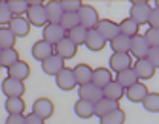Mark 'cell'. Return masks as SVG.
I'll use <instances>...</instances> for the list:
<instances>
[{
  "instance_id": "cell-1",
  "label": "cell",
  "mask_w": 159,
  "mask_h": 124,
  "mask_svg": "<svg viewBox=\"0 0 159 124\" xmlns=\"http://www.w3.org/2000/svg\"><path fill=\"white\" fill-rule=\"evenodd\" d=\"M78 19H80V27H84L85 30H93L98 23V13L93 6L82 4V8L78 10Z\"/></svg>"
},
{
  "instance_id": "cell-2",
  "label": "cell",
  "mask_w": 159,
  "mask_h": 124,
  "mask_svg": "<svg viewBox=\"0 0 159 124\" xmlns=\"http://www.w3.org/2000/svg\"><path fill=\"white\" fill-rule=\"evenodd\" d=\"M152 13V6L144 0H134L131 2V19L138 25H148V19Z\"/></svg>"
},
{
  "instance_id": "cell-3",
  "label": "cell",
  "mask_w": 159,
  "mask_h": 124,
  "mask_svg": "<svg viewBox=\"0 0 159 124\" xmlns=\"http://www.w3.org/2000/svg\"><path fill=\"white\" fill-rule=\"evenodd\" d=\"M27 21L30 23V27H40L44 28L48 25V15H46V6H29L27 10Z\"/></svg>"
},
{
  "instance_id": "cell-4",
  "label": "cell",
  "mask_w": 159,
  "mask_h": 124,
  "mask_svg": "<svg viewBox=\"0 0 159 124\" xmlns=\"http://www.w3.org/2000/svg\"><path fill=\"white\" fill-rule=\"evenodd\" d=\"M95 30L101 34L106 41H112L114 38L119 36V27H117V23H114V21H110V19H98Z\"/></svg>"
},
{
  "instance_id": "cell-5",
  "label": "cell",
  "mask_w": 159,
  "mask_h": 124,
  "mask_svg": "<svg viewBox=\"0 0 159 124\" xmlns=\"http://www.w3.org/2000/svg\"><path fill=\"white\" fill-rule=\"evenodd\" d=\"M2 92L6 98H21L25 94V85H23V81L6 77L2 81Z\"/></svg>"
},
{
  "instance_id": "cell-6",
  "label": "cell",
  "mask_w": 159,
  "mask_h": 124,
  "mask_svg": "<svg viewBox=\"0 0 159 124\" xmlns=\"http://www.w3.org/2000/svg\"><path fill=\"white\" fill-rule=\"evenodd\" d=\"M55 83H57V87L61 90H74L78 87V83L74 79V72L70 68H63L61 72H59L55 75Z\"/></svg>"
},
{
  "instance_id": "cell-7",
  "label": "cell",
  "mask_w": 159,
  "mask_h": 124,
  "mask_svg": "<svg viewBox=\"0 0 159 124\" xmlns=\"http://www.w3.org/2000/svg\"><path fill=\"white\" fill-rule=\"evenodd\" d=\"M63 38H66V32L61 28V25H51V23H48L46 27H44V41H48L49 45H57L59 41H61Z\"/></svg>"
},
{
  "instance_id": "cell-8",
  "label": "cell",
  "mask_w": 159,
  "mask_h": 124,
  "mask_svg": "<svg viewBox=\"0 0 159 124\" xmlns=\"http://www.w3.org/2000/svg\"><path fill=\"white\" fill-rule=\"evenodd\" d=\"M148 51H150V45H148V41L144 39L142 34H136L134 38H131V51L133 56L136 60H140V58H146L148 56Z\"/></svg>"
},
{
  "instance_id": "cell-9",
  "label": "cell",
  "mask_w": 159,
  "mask_h": 124,
  "mask_svg": "<svg viewBox=\"0 0 159 124\" xmlns=\"http://www.w3.org/2000/svg\"><path fill=\"white\" fill-rule=\"evenodd\" d=\"M53 111H55L53 101L48 100V98H38V100L32 103V113H34L36 117H40L42 120L49 118V117L53 115Z\"/></svg>"
},
{
  "instance_id": "cell-10",
  "label": "cell",
  "mask_w": 159,
  "mask_h": 124,
  "mask_svg": "<svg viewBox=\"0 0 159 124\" xmlns=\"http://www.w3.org/2000/svg\"><path fill=\"white\" fill-rule=\"evenodd\" d=\"M78 96H80V100H85V101L97 103L98 100L102 98V90L98 89V87H95L93 83H87V85L78 87Z\"/></svg>"
},
{
  "instance_id": "cell-11",
  "label": "cell",
  "mask_w": 159,
  "mask_h": 124,
  "mask_svg": "<svg viewBox=\"0 0 159 124\" xmlns=\"http://www.w3.org/2000/svg\"><path fill=\"white\" fill-rule=\"evenodd\" d=\"M53 53H55L57 56H61L63 60H68V58H74V56H76L78 47L72 43L68 38H63V39H61V41H59V43L53 47Z\"/></svg>"
},
{
  "instance_id": "cell-12",
  "label": "cell",
  "mask_w": 159,
  "mask_h": 124,
  "mask_svg": "<svg viewBox=\"0 0 159 124\" xmlns=\"http://www.w3.org/2000/svg\"><path fill=\"white\" fill-rule=\"evenodd\" d=\"M131 64H133V58H131L129 53H114V55L110 56V68H112L116 73H119V72L131 68Z\"/></svg>"
},
{
  "instance_id": "cell-13",
  "label": "cell",
  "mask_w": 159,
  "mask_h": 124,
  "mask_svg": "<svg viewBox=\"0 0 159 124\" xmlns=\"http://www.w3.org/2000/svg\"><path fill=\"white\" fill-rule=\"evenodd\" d=\"M8 28L11 30V34L15 38H23V36H29L30 32V23L25 19V17H11Z\"/></svg>"
},
{
  "instance_id": "cell-14",
  "label": "cell",
  "mask_w": 159,
  "mask_h": 124,
  "mask_svg": "<svg viewBox=\"0 0 159 124\" xmlns=\"http://www.w3.org/2000/svg\"><path fill=\"white\" fill-rule=\"evenodd\" d=\"M133 70H134V73H136L138 81H140V79L148 81V79H152V77H153V73H155V68L152 66V62H150L148 58H140V60H136V62H134V66H133Z\"/></svg>"
},
{
  "instance_id": "cell-15",
  "label": "cell",
  "mask_w": 159,
  "mask_h": 124,
  "mask_svg": "<svg viewBox=\"0 0 159 124\" xmlns=\"http://www.w3.org/2000/svg\"><path fill=\"white\" fill-rule=\"evenodd\" d=\"M65 68V60L61 58V56H57L55 53L49 56V58H46L44 62H42V70H44V73H48V75H57L59 72H61Z\"/></svg>"
},
{
  "instance_id": "cell-16",
  "label": "cell",
  "mask_w": 159,
  "mask_h": 124,
  "mask_svg": "<svg viewBox=\"0 0 159 124\" xmlns=\"http://www.w3.org/2000/svg\"><path fill=\"white\" fill-rule=\"evenodd\" d=\"M30 53H32V56H34L38 62H44L46 58H49V56L53 55V45H49L48 41H44V39H38L36 43L32 45Z\"/></svg>"
},
{
  "instance_id": "cell-17",
  "label": "cell",
  "mask_w": 159,
  "mask_h": 124,
  "mask_svg": "<svg viewBox=\"0 0 159 124\" xmlns=\"http://www.w3.org/2000/svg\"><path fill=\"white\" fill-rule=\"evenodd\" d=\"M125 96L133 101V103H142L144 101V98L148 96V89H146V85L144 83H134L133 87H129V89H125Z\"/></svg>"
},
{
  "instance_id": "cell-18",
  "label": "cell",
  "mask_w": 159,
  "mask_h": 124,
  "mask_svg": "<svg viewBox=\"0 0 159 124\" xmlns=\"http://www.w3.org/2000/svg\"><path fill=\"white\" fill-rule=\"evenodd\" d=\"M106 43L108 41L98 34L95 28L93 30H87V38H85V47L89 49V51H102L104 47H106Z\"/></svg>"
},
{
  "instance_id": "cell-19",
  "label": "cell",
  "mask_w": 159,
  "mask_h": 124,
  "mask_svg": "<svg viewBox=\"0 0 159 124\" xmlns=\"http://www.w3.org/2000/svg\"><path fill=\"white\" fill-rule=\"evenodd\" d=\"M114 79H112V72L108 70V68H95L93 70V77H91V83L95 87H98V89H104L108 83H112Z\"/></svg>"
},
{
  "instance_id": "cell-20",
  "label": "cell",
  "mask_w": 159,
  "mask_h": 124,
  "mask_svg": "<svg viewBox=\"0 0 159 124\" xmlns=\"http://www.w3.org/2000/svg\"><path fill=\"white\" fill-rule=\"evenodd\" d=\"M29 75H30V66L27 64V62H23V60L15 62L13 66H10V68H8V77H11V79L25 81Z\"/></svg>"
},
{
  "instance_id": "cell-21",
  "label": "cell",
  "mask_w": 159,
  "mask_h": 124,
  "mask_svg": "<svg viewBox=\"0 0 159 124\" xmlns=\"http://www.w3.org/2000/svg\"><path fill=\"white\" fill-rule=\"evenodd\" d=\"M74 79L78 83V87L82 85H87V83H91V77H93V68L89 64H78L74 70Z\"/></svg>"
},
{
  "instance_id": "cell-22",
  "label": "cell",
  "mask_w": 159,
  "mask_h": 124,
  "mask_svg": "<svg viewBox=\"0 0 159 124\" xmlns=\"http://www.w3.org/2000/svg\"><path fill=\"white\" fill-rule=\"evenodd\" d=\"M46 6V15H48V23L51 25H59L61 23V19L65 15L63 8H61V2H48L44 4Z\"/></svg>"
},
{
  "instance_id": "cell-23",
  "label": "cell",
  "mask_w": 159,
  "mask_h": 124,
  "mask_svg": "<svg viewBox=\"0 0 159 124\" xmlns=\"http://www.w3.org/2000/svg\"><path fill=\"white\" fill-rule=\"evenodd\" d=\"M116 109H119V101H114V100H108V98H101L95 103V115L98 118L112 113V111H116Z\"/></svg>"
},
{
  "instance_id": "cell-24",
  "label": "cell",
  "mask_w": 159,
  "mask_h": 124,
  "mask_svg": "<svg viewBox=\"0 0 159 124\" xmlns=\"http://www.w3.org/2000/svg\"><path fill=\"white\" fill-rule=\"evenodd\" d=\"M125 96V89L119 85V83H116V81H112V83H108V85L102 89V98H108V100H114V101H119Z\"/></svg>"
},
{
  "instance_id": "cell-25",
  "label": "cell",
  "mask_w": 159,
  "mask_h": 124,
  "mask_svg": "<svg viewBox=\"0 0 159 124\" xmlns=\"http://www.w3.org/2000/svg\"><path fill=\"white\" fill-rule=\"evenodd\" d=\"M74 113L80 117V118H91L95 115V103L91 101H85V100H78L74 103Z\"/></svg>"
},
{
  "instance_id": "cell-26",
  "label": "cell",
  "mask_w": 159,
  "mask_h": 124,
  "mask_svg": "<svg viewBox=\"0 0 159 124\" xmlns=\"http://www.w3.org/2000/svg\"><path fill=\"white\" fill-rule=\"evenodd\" d=\"M116 83H119V85H121L123 89H129V87L134 85V83H138V77H136V73H134L133 68H127V70H123V72H119V73H117Z\"/></svg>"
},
{
  "instance_id": "cell-27",
  "label": "cell",
  "mask_w": 159,
  "mask_h": 124,
  "mask_svg": "<svg viewBox=\"0 0 159 124\" xmlns=\"http://www.w3.org/2000/svg\"><path fill=\"white\" fill-rule=\"evenodd\" d=\"M117 27H119V34H121V36H127V38H134V36L138 34V28H140V25L134 23L131 17L123 19Z\"/></svg>"
},
{
  "instance_id": "cell-28",
  "label": "cell",
  "mask_w": 159,
  "mask_h": 124,
  "mask_svg": "<svg viewBox=\"0 0 159 124\" xmlns=\"http://www.w3.org/2000/svg\"><path fill=\"white\" fill-rule=\"evenodd\" d=\"M19 60H21V58H19V53H17L15 47L4 49L2 53H0V66H2V68H10V66H13L15 62H19Z\"/></svg>"
},
{
  "instance_id": "cell-29",
  "label": "cell",
  "mask_w": 159,
  "mask_h": 124,
  "mask_svg": "<svg viewBox=\"0 0 159 124\" xmlns=\"http://www.w3.org/2000/svg\"><path fill=\"white\" fill-rule=\"evenodd\" d=\"M110 47H112L114 53H129L131 51V38L119 34L117 38H114L110 41Z\"/></svg>"
},
{
  "instance_id": "cell-30",
  "label": "cell",
  "mask_w": 159,
  "mask_h": 124,
  "mask_svg": "<svg viewBox=\"0 0 159 124\" xmlns=\"http://www.w3.org/2000/svg\"><path fill=\"white\" fill-rule=\"evenodd\" d=\"M4 107L10 115H23L25 111V100L23 98H6Z\"/></svg>"
},
{
  "instance_id": "cell-31",
  "label": "cell",
  "mask_w": 159,
  "mask_h": 124,
  "mask_svg": "<svg viewBox=\"0 0 159 124\" xmlns=\"http://www.w3.org/2000/svg\"><path fill=\"white\" fill-rule=\"evenodd\" d=\"M66 38L72 41V43L78 47V45H85V38H87V30L84 27H76L72 28L70 32H66Z\"/></svg>"
},
{
  "instance_id": "cell-32",
  "label": "cell",
  "mask_w": 159,
  "mask_h": 124,
  "mask_svg": "<svg viewBox=\"0 0 159 124\" xmlns=\"http://www.w3.org/2000/svg\"><path fill=\"white\" fill-rule=\"evenodd\" d=\"M101 124H125V111L119 107V109L101 117Z\"/></svg>"
},
{
  "instance_id": "cell-33",
  "label": "cell",
  "mask_w": 159,
  "mask_h": 124,
  "mask_svg": "<svg viewBox=\"0 0 159 124\" xmlns=\"http://www.w3.org/2000/svg\"><path fill=\"white\" fill-rule=\"evenodd\" d=\"M15 36L11 34V30L8 28V27H2L0 28V49H11L13 45H15Z\"/></svg>"
},
{
  "instance_id": "cell-34",
  "label": "cell",
  "mask_w": 159,
  "mask_h": 124,
  "mask_svg": "<svg viewBox=\"0 0 159 124\" xmlns=\"http://www.w3.org/2000/svg\"><path fill=\"white\" fill-rule=\"evenodd\" d=\"M142 105L148 113H159V92H148Z\"/></svg>"
},
{
  "instance_id": "cell-35",
  "label": "cell",
  "mask_w": 159,
  "mask_h": 124,
  "mask_svg": "<svg viewBox=\"0 0 159 124\" xmlns=\"http://www.w3.org/2000/svg\"><path fill=\"white\" fill-rule=\"evenodd\" d=\"M61 28L65 30V32H70L72 28H76V27H80V19H78V13H65L63 15V19H61Z\"/></svg>"
},
{
  "instance_id": "cell-36",
  "label": "cell",
  "mask_w": 159,
  "mask_h": 124,
  "mask_svg": "<svg viewBox=\"0 0 159 124\" xmlns=\"http://www.w3.org/2000/svg\"><path fill=\"white\" fill-rule=\"evenodd\" d=\"M8 8L11 10L13 17H21V13L29 10V0H8Z\"/></svg>"
},
{
  "instance_id": "cell-37",
  "label": "cell",
  "mask_w": 159,
  "mask_h": 124,
  "mask_svg": "<svg viewBox=\"0 0 159 124\" xmlns=\"http://www.w3.org/2000/svg\"><path fill=\"white\" fill-rule=\"evenodd\" d=\"M142 36L148 41L150 47H159V30L157 28H148L146 34H142Z\"/></svg>"
},
{
  "instance_id": "cell-38",
  "label": "cell",
  "mask_w": 159,
  "mask_h": 124,
  "mask_svg": "<svg viewBox=\"0 0 159 124\" xmlns=\"http://www.w3.org/2000/svg\"><path fill=\"white\" fill-rule=\"evenodd\" d=\"M61 8H63L65 13H78V10L82 8V2H80V0H63Z\"/></svg>"
},
{
  "instance_id": "cell-39",
  "label": "cell",
  "mask_w": 159,
  "mask_h": 124,
  "mask_svg": "<svg viewBox=\"0 0 159 124\" xmlns=\"http://www.w3.org/2000/svg\"><path fill=\"white\" fill-rule=\"evenodd\" d=\"M11 10L8 8V2H0V25H10L11 21Z\"/></svg>"
},
{
  "instance_id": "cell-40",
  "label": "cell",
  "mask_w": 159,
  "mask_h": 124,
  "mask_svg": "<svg viewBox=\"0 0 159 124\" xmlns=\"http://www.w3.org/2000/svg\"><path fill=\"white\" fill-rule=\"evenodd\" d=\"M150 62H152V66L157 70L159 68V47H150V51H148V56H146Z\"/></svg>"
},
{
  "instance_id": "cell-41",
  "label": "cell",
  "mask_w": 159,
  "mask_h": 124,
  "mask_svg": "<svg viewBox=\"0 0 159 124\" xmlns=\"http://www.w3.org/2000/svg\"><path fill=\"white\" fill-rule=\"evenodd\" d=\"M148 25H150V28H157V30H159V10H157V8H152Z\"/></svg>"
},
{
  "instance_id": "cell-42",
  "label": "cell",
  "mask_w": 159,
  "mask_h": 124,
  "mask_svg": "<svg viewBox=\"0 0 159 124\" xmlns=\"http://www.w3.org/2000/svg\"><path fill=\"white\" fill-rule=\"evenodd\" d=\"M6 124H25V115H8Z\"/></svg>"
},
{
  "instance_id": "cell-43",
  "label": "cell",
  "mask_w": 159,
  "mask_h": 124,
  "mask_svg": "<svg viewBox=\"0 0 159 124\" xmlns=\"http://www.w3.org/2000/svg\"><path fill=\"white\" fill-rule=\"evenodd\" d=\"M25 124H44V120L40 118V117H36L34 113H30V115L25 117Z\"/></svg>"
},
{
  "instance_id": "cell-44",
  "label": "cell",
  "mask_w": 159,
  "mask_h": 124,
  "mask_svg": "<svg viewBox=\"0 0 159 124\" xmlns=\"http://www.w3.org/2000/svg\"><path fill=\"white\" fill-rule=\"evenodd\" d=\"M155 8H157V10H159V0H157V2H155Z\"/></svg>"
},
{
  "instance_id": "cell-45",
  "label": "cell",
  "mask_w": 159,
  "mask_h": 124,
  "mask_svg": "<svg viewBox=\"0 0 159 124\" xmlns=\"http://www.w3.org/2000/svg\"><path fill=\"white\" fill-rule=\"evenodd\" d=\"M0 53H2V49H0Z\"/></svg>"
},
{
  "instance_id": "cell-46",
  "label": "cell",
  "mask_w": 159,
  "mask_h": 124,
  "mask_svg": "<svg viewBox=\"0 0 159 124\" xmlns=\"http://www.w3.org/2000/svg\"><path fill=\"white\" fill-rule=\"evenodd\" d=\"M0 68H2V66H0Z\"/></svg>"
}]
</instances>
